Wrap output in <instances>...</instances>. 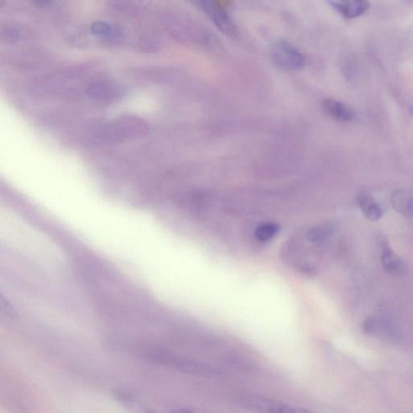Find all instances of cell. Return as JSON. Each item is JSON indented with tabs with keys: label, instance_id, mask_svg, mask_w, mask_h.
Instances as JSON below:
<instances>
[{
	"label": "cell",
	"instance_id": "6da1fadb",
	"mask_svg": "<svg viewBox=\"0 0 413 413\" xmlns=\"http://www.w3.org/2000/svg\"><path fill=\"white\" fill-rule=\"evenodd\" d=\"M149 131L148 123L143 118L135 115H122L103 126L98 138L107 144L121 143L142 138Z\"/></svg>",
	"mask_w": 413,
	"mask_h": 413
},
{
	"label": "cell",
	"instance_id": "7a4b0ae2",
	"mask_svg": "<svg viewBox=\"0 0 413 413\" xmlns=\"http://www.w3.org/2000/svg\"><path fill=\"white\" fill-rule=\"evenodd\" d=\"M148 358L153 361L181 371V373L201 376H216L220 370L198 361L179 357L161 349H152L147 352Z\"/></svg>",
	"mask_w": 413,
	"mask_h": 413
},
{
	"label": "cell",
	"instance_id": "3957f363",
	"mask_svg": "<svg viewBox=\"0 0 413 413\" xmlns=\"http://www.w3.org/2000/svg\"><path fill=\"white\" fill-rule=\"evenodd\" d=\"M85 66H73L66 67L44 75L35 80L31 85L34 92L38 94H49L58 92L69 86L72 82L80 80L87 73Z\"/></svg>",
	"mask_w": 413,
	"mask_h": 413
},
{
	"label": "cell",
	"instance_id": "277c9868",
	"mask_svg": "<svg viewBox=\"0 0 413 413\" xmlns=\"http://www.w3.org/2000/svg\"><path fill=\"white\" fill-rule=\"evenodd\" d=\"M273 63L283 70H296L304 65V57L296 47L286 41H278L273 46Z\"/></svg>",
	"mask_w": 413,
	"mask_h": 413
},
{
	"label": "cell",
	"instance_id": "5b68a950",
	"mask_svg": "<svg viewBox=\"0 0 413 413\" xmlns=\"http://www.w3.org/2000/svg\"><path fill=\"white\" fill-rule=\"evenodd\" d=\"M241 404L248 409L260 413H314L299 409L283 403L262 398L255 396H247L241 399Z\"/></svg>",
	"mask_w": 413,
	"mask_h": 413
},
{
	"label": "cell",
	"instance_id": "8992f818",
	"mask_svg": "<svg viewBox=\"0 0 413 413\" xmlns=\"http://www.w3.org/2000/svg\"><path fill=\"white\" fill-rule=\"evenodd\" d=\"M198 5L221 32L229 35L234 33V24L230 17L228 9L223 3L201 1Z\"/></svg>",
	"mask_w": 413,
	"mask_h": 413
},
{
	"label": "cell",
	"instance_id": "52a82bcc",
	"mask_svg": "<svg viewBox=\"0 0 413 413\" xmlns=\"http://www.w3.org/2000/svg\"><path fill=\"white\" fill-rule=\"evenodd\" d=\"M363 330L366 334L393 342L400 338L398 329L395 324L386 317H368L363 324Z\"/></svg>",
	"mask_w": 413,
	"mask_h": 413
},
{
	"label": "cell",
	"instance_id": "ba28073f",
	"mask_svg": "<svg viewBox=\"0 0 413 413\" xmlns=\"http://www.w3.org/2000/svg\"><path fill=\"white\" fill-rule=\"evenodd\" d=\"M87 95L96 101L111 103L121 96V91L115 82L105 79L91 80L86 87Z\"/></svg>",
	"mask_w": 413,
	"mask_h": 413
},
{
	"label": "cell",
	"instance_id": "9c48e42d",
	"mask_svg": "<svg viewBox=\"0 0 413 413\" xmlns=\"http://www.w3.org/2000/svg\"><path fill=\"white\" fill-rule=\"evenodd\" d=\"M380 242L382 248L381 261L385 271L394 276L405 275L407 271L405 262L392 250L386 239H381Z\"/></svg>",
	"mask_w": 413,
	"mask_h": 413
},
{
	"label": "cell",
	"instance_id": "30bf717a",
	"mask_svg": "<svg viewBox=\"0 0 413 413\" xmlns=\"http://www.w3.org/2000/svg\"><path fill=\"white\" fill-rule=\"evenodd\" d=\"M0 36L6 43H15L32 38L33 31L27 25L6 22L0 27Z\"/></svg>",
	"mask_w": 413,
	"mask_h": 413
},
{
	"label": "cell",
	"instance_id": "8fae6325",
	"mask_svg": "<svg viewBox=\"0 0 413 413\" xmlns=\"http://www.w3.org/2000/svg\"><path fill=\"white\" fill-rule=\"evenodd\" d=\"M333 8L343 17L352 19L363 15L370 8V3L361 0L354 1H336L330 3Z\"/></svg>",
	"mask_w": 413,
	"mask_h": 413
},
{
	"label": "cell",
	"instance_id": "7c38bea8",
	"mask_svg": "<svg viewBox=\"0 0 413 413\" xmlns=\"http://www.w3.org/2000/svg\"><path fill=\"white\" fill-rule=\"evenodd\" d=\"M323 110L328 116L340 122H349L354 118V112L350 108L335 100H326L323 102Z\"/></svg>",
	"mask_w": 413,
	"mask_h": 413
},
{
	"label": "cell",
	"instance_id": "4fadbf2b",
	"mask_svg": "<svg viewBox=\"0 0 413 413\" xmlns=\"http://www.w3.org/2000/svg\"><path fill=\"white\" fill-rule=\"evenodd\" d=\"M358 203L366 218L376 221L383 216V209L376 202L373 196L366 193L361 194L358 198Z\"/></svg>",
	"mask_w": 413,
	"mask_h": 413
},
{
	"label": "cell",
	"instance_id": "5bb4252c",
	"mask_svg": "<svg viewBox=\"0 0 413 413\" xmlns=\"http://www.w3.org/2000/svg\"><path fill=\"white\" fill-rule=\"evenodd\" d=\"M393 208L406 218H413V195L406 190H397L392 194Z\"/></svg>",
	"mask_w": 413,
	"mask_h": 413
},
{
	"label": "cell",
	"instance_id": "9a60e30c",
	"mask_svg": "<svg viewBox=\"0 0 413 413\" xmlns=\"http://www.w3.org/2000/svg\"><path fill=\"white\" fill-rule=\"evenodd\" d=\"M93 34L107 39H117L120 38L121 31L113 27L112 25L105 22H95L91 26Z\"/></svg>",
	"mask_w": 413,
	"mask_h": 413
},
{
	"label": "cell",
	"instance_id": "2e32d148",
	"mask_svg": "<svg viewBox=\"0 0 413 413\" xmlns=\"http://www.w3.org/2000/svg\"><path fill=\"white\" fill-rule=\"evenodd\" d=\"M334 232L332 225H324L316 227L308 232V239L312 242H322L331 236Z\"/></svg>",
	"mask_w": 413,
	"mask_h": 413
},
{
	"label": "cell",
	"instance_id": "e0dca14e",
	"mask_svg": "<svg viewBox=\"0 0 413 413\" xmlns=\"http://www.w3.org/2000/svg\"><path fill=\"white\" fill-rule=\"evenodd\" d=\"M278 230H280V228H278V226L276 224H263L257 229L255 236L260 241H269L278 234Z\"/></svg>",
	"mask_w": 413,
	"mask_h": 413
},
{
	"label": "cell",
	"instance_id": "ac0fdd59",
	"mask_svg": "<svg viewBox=\"0 0 413 413\" xmlns=\"http://www.w3.org/2000/svg\"><path fill=\"white\" fill-rule=\"evenodd\" d=\"M55 2L54 1H36L33 3L37 5L38 7L40 8H45V7H50L51 5H53Z\"/></svg>",
	"mask_w": 413,
	"mask_h": 413
}]
</instances>
